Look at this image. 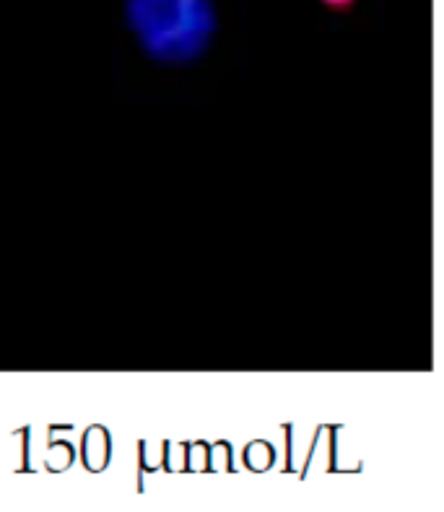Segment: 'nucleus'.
I'll return each mask as SVG.
<instances>
[{
  "label": "nucleus",
  "mask_w": 444,
  "mask_h": 512,
  "mask_svg": "<svg viewBox=\"0 0 444 512\" xmlns=\"http://www.w3.org/2000/svg\"><path fill=\"white\" fill-rule=\"evenodd\" d=\"M130 26L161 60L195 58L216 29L211 0H128Z\"/></svg>",
  "instance_id": "nucleus-1"
},
{
  "label": "nucleus",
  "mask_w": 444,
  "mask_h": 512,
  "mask_svg": "<svg viewBox=\"0 0 444 512\" xmlns=\"http://www.w3.org/2000/svg\"><path fill=\"white\" fill-rule=\"evenodd\" d=\"M325 3H328V6H333V8H348L351 3H354V0H325Z\"/></svg>",
  "instance_id": "nucleus-2"
}]
</instances>
